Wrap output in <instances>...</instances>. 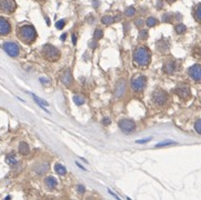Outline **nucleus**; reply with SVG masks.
Here are the masks:
<instances>
[{"mask_svg":"<svg viewBox=\"0 0 201 200\" xmlns=\"http://www.w3.org/2000/svg\"><path fill=\"white\" fill-rule=\"evenodd\" d=\"M150 60H151V55L148 48L146 47L138 48L133 52V61L139 67H147L150 64Z\"/></svg>","mask_w":201,"mask_h":200,"instance_id":"nucleus-1","label":"nucleus"},{"mask_svg":"<svg viewBox=\"0 0 201 200\" xmlns=\"http://www.w3.org/2000/svg\"><path fill=\"white\" fill-rule=\"evenodd\" d=\"M19 38L26 44H31L37 38V32H36L35 28L29 25L22 26L19 29Z\"/></svg>","mask_w":201,"mask_h":200,"instance_id":"nucleus-2","label":"nucleus"},{"mask_svg":"<svg viewBox=\"0 0 201 200\" xmlns=\"http://www.w3.org/2000/svg\"><path fill=\"white\" fill-rule=\"evenodd\" d=\"M44 56L46 57V59H48L50 61H56L59 59V50L56 47H53L51 45H46L44 47Z\"/></svg>","mask_w":201,"mask_h":200,"instance_id":"nucleus-3","label":"nucleus"},{"mask_svg":"<svg viewBox=\"0 0 201 200\" xmlns=\"http://www.w3.org/2000/svg\"><path fill=\"white\" fill-rule=\"evenodd\" d=\"M144 86H146V78L142 74L135 76L131 79V87L135 91H142Z\"/></svg>","mask_w":201,"mask_h":200,"instance_id":"nucleus-4","label":"nucleus"},{"mask_svg":"<svg viewBox=\"0 0 201 200\" xmlns=\"http://www.w3.org/2000/svg\"><path fill=\"white\" fill-rule=\"evenodd\" d=\"M119 128L125 134H131L135 129V123L130 119H122L119 121Z\"/></svg>","mask_w":201,"mask_h":200,"instance_id":"nucleus-5","label":"nucleus"},{"mask_svg":"<svg viewBox=\"0 0 201 200\" xmlns=\"http://www.w3.org/2000/svg\"><path fill=\"white\" fill-rule=\"evenodd\" d=\"M4 50L8 53L10 57H17L20 52V48L17 44L15 42H4Z\"/></svg>","mask_w":201,"mask_h":200,"instance_id":"nucleus-6","label":"nucleus"},{"mask_svg":"<svg viewBox=\"0 0 201 200\" xmlns=\"http://www.w3.org/2000/svg\"><path fill=\"white\" fill-rule=\"evenodd\" d=\"M16 9V4L13 0H0V10L7 13H11Z\"/></svg>","mask_w":201,"mask_h":200,"instance_id":"nucleus-7","label":"nucleus"},{"mask_svg":"<svg viewBox=\"0 0 201 200\" xmlns=\"http://www.w3.org/2000/svg\"><path fill=\"white\" fill-rule=\"evenodd\" d=\"M188 72L193 80L201 81V65H193L189 68Z\"/></svg>","mask_w":201,"mask_h":200,"instance_id":"nucleus-8","label":"nucleus"},{"mask_svg":"<svg viewBox=\"0 0 201 200\" xmlns=\"http://www.w3.org/2000/svg\"><path fill=\"white\" fill-rule=\"evenodd\" d=\"M10 30H11V26L8 22V20L4 19V17H0V36L8 35Z\"/></svg>","mask_w":201,"mask_h":200,"instance_id":"nucleus-9","label":"nucleus"},{"mask_svg":"<svg viewBox=\"0 0 201 200\" xmlns=\"http://www.w3.org/2000/svg\"><path fill=\"white\" fill-rule=\"evenodd\" d=\"M152 99L157 104H163L167 101L168 97H167V93L165 91L159 90V91H156L154 93H153Z\"/></svg>","mask_w":201,"mask_h":200,"instance_id":"nucleus-10","label":"nucleus"},{"mask_svg":"<svg viewBox=\"0 0 201 200\" xmlns=\"http://www.w3.org/2000/svg\"><path fill=\"white\" fill-rule=\"evenodd\" d=\"M126 88H127V85H126V81L121 79L119 80V82L117 83V87H116V90H114V93H116V97H122L123 93L126 92Z\"/></svg>","mask_w":201,"mask_h":200,"instance_id":"nucleus-11","label":"nucleus"},{"mask_svg":"<svg viewBox=\"0 0 201 200\" xmlns=\"http://www.w3.org/2000/svg\"><path fill=\"white\" fill-rule=\"evenodd\" d=\"M61 81L66 86H70L71 85V82H72V76H71V71L69 69H67L61 76Z\"/></svg>","mask_w":201,"mask_h":200,"instance_id":"nucleus-12","label":"nucleus"},{"mask_svg":"<svg viewBox=\"0 0 201 200\" xmlns=\"http://www.w3.org/2000/svg\"><path fill=\"white\" fill-rule=\"evenodd\" d=\"M177 95L180 97V98H182V99H188L189 97H190V90H189V88L187 87H181V88H178L177 90Z\"/></svg>","mask_w":201,"mask_h":200,"instance_id":"nucleus-13","label":"nucleus"},{"mask_svg":"<svg viewBox=\"0 0 201 200\" xmlns=\"http://www.w3.org/2000/svg\"><path fill=\"white\" fill-rule=\"evenodd\" d=\"M163 70L167 74H172L176 70V64L173 61H168V62H166L165 67H163Z\"/></svg>","mask_w":201,"mask_h":200,"instance_id":"nucleus-14","label":"nucleus"},{"mask_svg":"<svg viewBox=\"0 0 201 200\" xmlns=\"http://www.w3.org/2000/svg\"><path fill=\"white\" fill-rule=\"evenodd\" d=\"M157 48H158V50H159V51L166 52L167 50L169 49V44L167 42L166 40H160V41H158Z\"/></svg>","mask_w":201,"mask_h":200,"instance_id":"nucleus-15","label":"nucleus"},{"mask_svg":"<svg viewBox=\"0 0 201 200\" xmlns=\"http://www.w3.org/2000/svg\"><path fill=\"white\" fill-rule=\"evenodd\" d=\"M46 186L48 188H50V189H53V188H56V186H57V180L55 179V177H48V178H46Z\"/></svg>","mask_w":201,"mask_h":200,"instance_id":"nucleus-16","label":"nucleus"},{"mask_svg":"<svg viewBox=\"0 0 201 200\" xmlns=\"http://www.w3.org/2000/svg\"><path fill=\"white\" fill-rule=\"evenodd\" d=\"M19 152L21 153V155H28L29 153V146L27 142H20L19 145Z\"/></svg>","mask_w":201,"mask_h":200,"instance_id":"nucleus-17","label":"nucleus"},{"mask_svg":"<svg viewBox=\"0 0 201 200\" xmlns=\"http://www.w3.org/2000/svg\"><path fill=\"white\" fill-rule=\"evenodd\" d=\"M55 170H56V172L59 174L60 176H65V174H67L66 168H65L62 165H60V164H57V165L55 166Z\"/></svg>","mask_w":201,"mask_h":200,"instance_id":"nucleus-18","label":"nucleus"},{"mask_svg":"<svg viewBox=\"0 0 201 200\" xmlns=\"http://www.w3.org/2000/svg\"><path fill=\"white\" fill-rule=\"evenodd\" d=\"M175 30L177 34H179V35H181V34H184L186 31H187V27L184 26V23H178L177 26H176Z\"/></svg>","mask_w":201,"mask_h":200,"instance_id":"nucleus-19","label":"nucleus"},{"mask_svg":"<svg viewBox=\"0 0 201 200\" xmlns=\"http://www.w3.org/2000/svg\"><path fill=\"white\" fill-rule=\"evenodd\" d=\"M31 96H32V98L35 99V101H36V102H37V104H39V106H41L42 108H44L46 106H48V102H46L44 100H42V99H40V98H38V97H37V96H35L34 93H31Z\"/></svg>","mask_w":201,"mask_h":200,"instance_id":"nucleus-20","label":"nucleus"},{"mask_svg":"<svg viewBox=\"0 0 201 200\" xmlns=\"http://www.w3.org/2000/svg\"><path fill=\"white\" fill-rule=\"evenodd\" d=\"M6 161H7V162H8L10 166L17 165V159L15 158V156H13V155H9V156H7V158H6Z\"/></svg>","mask_w":201,"mask_h":200,"instance_id":"nucleus-21","label":"nucleus"},{"mask_svg":"<svg viewBox=\"0 0 201 200\" xmlns=\"http://www.w3.org/2000/svg\"><path fill=\"white\" fill-rule=\"evenodd\" d=\"M146 23H147V26H148V27H153V26H156V25L158 23V20L156 19V18H153V17H149L148 19H147Z\"/></svg>","mask_w":201,"mask_h":200,"instance_id":"nucleus-22","label":"nucleus"},{"mask_svg":"<svg viewBox=\"0 0 201 200\" xmlns=\"http://www.w3.org/2000/svg\"><path fill=\"white\" fill-rule=\"evenodd\" d=\"M101 21L103 22L105 25H109V23H112V22H114V18L111 17V16H105V17H102Z\"/></svg>","mask_w":201,"mask_h":200,"instance_id":"nucleus-23","label":"nucleus"},{"mask_svg":"<svg viewBox=\"0 0 201 200\" xmlns=\"http://www.w3.org/2000/svg\"><path fill=\"white\" fill-rule=\"evenodd\" d=\"M102 36H103V32H102V30L101 29H96V31H95V34H93V39L95 40H99L102 38Z\"/></svg>","mask_w":201,"mask_h":200,"instance_id":"nucleus-24","label":"nucleus"},{"mask_svg":"<svg viewBox=\"0 0 201 200\" xmlns=\"http://www.w3.org/2000/svg\"><path fill=\"white\" fill-rule=\"evenodd\" d=\"M135 13V9L133 8V7H128V8L126 9V11H125V15L128 16V17H132Z\"/></svg>","mask_w":201,"mask_h":200,"instance_id":"nucleus-25","label":"nucleus"},{"mask_svg":"<svg viewBox=\"0 0 201 200\" xmlns=\"http://www.w3.org/2000/svg\"><path fill=\"white\" fill-rule=\"evenodd\" d=\"M171 145H176L175 141H163V142H160L156 146V148H162V147H166V146H171Z\"/></svg>","mask_w":201,"mask_h":200,"instance_id":"nucleus-26","label":"nucleus"},{"mask_svg":"<svg viewBox=\"0 0 201 200\" xmlns=\"http://www.w3.org/2000/svg\"><path fill=\"white\" fill-rule=\"evenodd\" d=\"M74 104H78V106L84 104V99H83L82 97H79V96H74Z\"/></svg>","mask_w":201,"mask_h":200,"instance_id":"nucleus-27","label":"nucleus"},{"mask_svg":"<svg viewBox=\"0 0 201 200\" xmlns=\"http://www.w3.org/2000/svg\"><path fill=\"white\" fill-rule=\"evenodd\" d=\"M194 129H196V131H197L199 135H201V119H199V120L196 121V123H194Z\"/></svg>","mask_w":201,"mask_h":200,"instance_id":"nucleus-28","label":"nucleus"},{"mask_svg":"<svg viewBox=\"0 0 201 200\" xmlns=\"http://www.w3.org/2000/svg\"><path fill=\"white\" fill-rule=\"evenodd\" d=\"M65 25H66V21H65L63 19H61V20H59V21H57V23H56V27H57V29H59V30H61V29H63V27H65Z\"/></svg>","mask_w":201,"mask_h":200,"instance_id":"nucleus-29","label":"nucleus"},{"mask_svg":"<svg viewBox=\"0 0 201 200\" xmlns=\"http://www.w3.org/2000/svg\"><path fill=\"white\" fill-rule=\"evenodd\" d=\"M193 56L197 57V58H200L201 59V48L196 47V48L193 49Z\"/></svg>","mask_w":201,"mask_h":200,"instance_id":"nucleus-30","label":"nucleus"},{"mask_svg":"<svg viewBox=\"0 0 201 200\" xmlns=\"http://www.w3.org/2000/svg\"><path fill=\"white\" fill-rule=\"evenodd\" d=\"M196 19L198 21H201V4L198 6L197 10H196Z\"/></svg>","mask_w":201,"mask_h":200,"instance_id":"nucleus-31","label":"nucleus"},{"mask_svg":"<svg viewBox=\"0 0 201 200\" xmlns=\"http://www.w3.org/2000/svg\"><path fill=\"white\" fill-rule=\"evenodd\" d=\"M148 37V31L147 30H141L140 31V35H139V39L140 40H144L146 38Z\"/></svg>","mask_w":201,"mask_h":200,"instance_id":"nucleus-32","label":"nucleus"},{"mask_svg":"<svg viewBox=\"0 0 201 200\" xmlns=\"http://www.w3.org/2000/svg\"><path fill=\"white\" fill-rule=\"evenodd\" d=\"M162 21H165V22H169L170 21V15H165L163 17H162Z\"/></svg>","mask_w":201,"mask_h":200,"instance_id":"nucleus-33","label":"nucleus"},{"mask_svg":"<svg viewBox=\"0 0 201 200\" xmlns=\"http://www.w3.org/2000/svg\"><path fill=\"white\" fill-rule=\"evenodd\" d=\"M144 22H143V20H142V19H137V20H135V26L137 27H141L142 26V25H143Z\"/></svg>","mask_w":201,"mask_h":200,"instance_id":"nucleus-34","label":"nucleus"},{"mask_svg":"<svg viewBox=\"0 0 201 200\" xmlns=\"http://www.w3.org/2000/svg\"><path fill=\"white\" fill-rule=\"evenodd\" d=\"M78 192L79 193H83L84 192V187H83L82 185H79L78 186Z\"/></svg>","mask_w":201,"mask_h":200,"instance_id":"nucleus-35","label":"nucleus"},{"mask_svg":"<svg viewBox=\"0 0 201 200\" xmlns=\"http://www.w3.org/2000/svg\"><path fill=\"white\" fill-rule=\"evenodd\" d=\"M102 123H103L105 126H108V125H110V119H109V118H105V119L102 120Z\"/></svg>","mask_w":201,"mask_h":200,"instance_id":"nucleus-36","label":"nucleus"},{"mask_svg":"<svg viewBox=\"0 0 201 200\" xmlns=\"http://www.w3.org/2000/svg\"><path fill=\"white\" fill-rule=\"evenodd\" d=\"M151 140V138H148V139H143V140H138L137 142L138 144H146V142H148V141H150Z\"/></svg>","mask_w":201,"mask_h":200,"instance_id":"nucleus-37","label":"nucleus"},{"mask_svg":"<svg viewBox=\"0 0 201 200\" xmlns=\"http://www.w3.org/2000/svg\"><path fill=\"white\" fill-rule=\"evenodd\" d=\"M72 42H74V45L77 44V37H76V35H72Z\"/></svg>","mask_w":201,"mask_h":200,"instance_id":"nucleus-38","label":"nucleus"},{"mask_svg":"<svg viewBox=\"0 0 201 200\" xmlns=\"http://www.w3.org/2000/svg\"><path fill=\"white\" fill-rule=\"evenodd\" d=\"M89 46H90V47H92V48H96L97 44H96V42H92V41H91V42H89Z\"/></svg>","mask_w":201,"mask_h":200,"instance_id":"nucleus-39","label":"nucleus"},{"mask_svg":"<svg viewBox=\"0 0 201 200\" xmlns=\"http://www.w3.org/2000/svg\"><path fill=\"white\" fill-rule=\"evenodd\" d=\"M108 191H109V193H111V195H112V196H114V198H118V196H117V195H114V192L111 191V190H110V189H109V190H108Z\"/></svg>","mask_w":201,"mask_h":200,"instance_id":"nucleus-40","label":"nucleus"},{"mask_svg":"<svg viewBox=\"0 0 201 200\" xmlns=\"http://www.w3.org/2000/svg\"><path fill=\"white\" fill-rule=\"evenodd\" d=\"M66 37H67V35H66V34H63V35L61 36V40H65V39H66Z\"/></svg>","mask_w":201,"mask_h":200,"instance_id":"nucleus-41","label":"nucleus"},{"mask_svg":"<svg viewBox=\"0 0 201 200\" xmlns=\"http://www.w3.org/2000/svg\"><path fill=\"white\" fill-rule=\"evenodd\" d=\"M93 4H95V8L98 7V1H93Z\"/></svg>","mask_w":201,"mask_h":200,"instance_id":"nucleus-42","label":"nucleus"},{"mask_svg":"<svg viewBox=\"0 0 201 200\" xmlns=\"http://www.w3.org/2000/svg\"><path fill=\"white\" fill-rule=\"evenodd\" d=\"M175 1H176V0H168V2H170V4H171V2H175Z\"/></svg>","mask_w":201,"mask_h":200,"instance_id":"nucleus-43","label":"nucleus"}]
</instances>
